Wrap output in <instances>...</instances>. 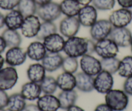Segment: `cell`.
Segmentation results:
<instances>
[{"instance_id": "obj_1", "label": "cell", "mask_w": 132, "mask_h": 111, "mask_svg": "<svg viewBox=\"0 0 132 111\" xmlns=\"http://www.w3.org/2000/svg\"><path fill=\"white\" fill-rule=\"evenodd\" d=\"M95 41L84 37L68 38L65 42L63 51L67 56L79 58L87 54L95 53Z\"/></svg>"}, {"instance_id": "obj_2", "label": "cell", "mask_w": 132, "mask_h": 111, "mask_svg": "<svg viewBox=\"0 0 132 111\" xmlns=\"http://www.w3.org/2000/svg\"><path fill=\"white\" fill-rule=\"evenodd\" d=\"M105 103L113 111H124L129 104V97L123 90L111 89L105 95Z\"/></svg>"}, {"instance_id": "obj_3", "label": "cell", "mask_w": 132, "mask_h": 111, "mask_svg": "<svg viewBox=\"0 0 132 111\" xmlns=\"http://www.w3.org/2000/svg\"><path fill=\"white\" fill-rule=\"evenodd\" d=\"M119 51V47L110 38L95 42V53L101 58L115 57Z\"/></svg>"}, {"instance_id": "obj_4", "label": "cell", "mask_w": 132, "mask_h": 111, "mask_svg": "<svg viewBox=\"0 0 132 111\" xmlns=\"http://www.w3.org/2000/svg\"><path fill=\"white\" fill-rule=\"evenodd\" d=\"M36 14L43 21H54L60 17L61 12L60 4L51 2L42 6H38Z\"/></svg>"}, {"instance_id": "obj_5", "label": "cell", "mask_w": 132, "mask_h": 111, "mask_svg": "<svg viewBox=\"0 0 132 111\" xmlns=\"http://www.w3.org/2000/svg\"><path fill=\"white\" fill-rule=\"evenodd\" d=\"M113 27L108 20H97L90 27L89 33L91 39L93 41L96 42L109 38Z\"/></svg>"}, {"instance_id": "obj_6", "label": "cell", "mask_w": 132, "mask_h": 111, "mask_svg": "<svg viewBox=\"0 0 132 111\" xmlns=\"http://www.w3.org/2000/svg\"><path fill=\"white\" fill-rule=\"evenodd\" d=\"M114 79L113 75L102 70L94 77V90L100 94H106L113 89Z\"/></svg>"}, {"instance_id": "obj_7", "label": "cell", "mask_w": 132, "mask_h": 111, "mask_svg": "<svg viewBox=\"0 0 132 111\" xmlns=\"http://www.w3.org/2000/svg\"><path fill=\"white\" fill-rule=\"evenodd\" d=\"M18 74L15 67L7 66L0 70V89L11 90L17 83Z\"/></svg>"}, {"instance_id": "obj_8", "label": "cell", "mask_w": 132, "mask_h": 111, "mask_svg": "<svg viewBox=\"0 0 132 111\" xmlns=\"http://www.w3.org/2000/svg\"><path fill=\"white\" fill-rule=\"evenodd\" d=\"M80 58V66L82 72L95 77L102 71L101 60L96 58L93 55H85Z\"/></svg>"}, {"instance_id": "obj_9", "label": "cell", "mask_w": 132, "mask_h": 111, "mask_svg": "<svg viewBox=\"0 0 132 111\" xmlns=\"http://www.w3.org/2000/svg\"><path fill=\"white\" fill-rule=\"evenodd\" d=\"M80 24L77 16H65L59 24V31L63 37L67 39L77 36L80 28Z\"/></svg>"}, {"instance_id": "obj_10", "label": "cell", "mask_w": 132, "mask_h": 111, "mask_svg": "<svg viewBox=\"0 0 132 111\" xmlns=\"http://www.w3.org/2000/svg\"><path fill=\"white\" fill-rule=\"evenodd\" d=\"M108 20L113 27H127L132 21V13L128 9H119L110 14Z\"/></svg>"}, {"instance_id": "obj_11", "label": "cell", "mask_w": 132, "mask_h": 111, "mask_svg": "<svg viewBox=\"0 0 132 111\" xmlns=\"http://www.w3.org/2000/svg\"><path fill=\"white\" fill-rule=\"evenodd\" d=\"M41 22L37 15H31L24 18L21 27V34L27 39L36 37L40 30Z\"/></svg>"}, {"instance_id": "obj_12", "label": "cell", "mask_w": 132, "mask_h": 111, "mask_svg": "<svg viewBox=\"0 0 132 111\" xmlns=\"http://www.w3.org/2000/svg\"><path fill=\"white\" fill-rule=\"evenodd\" d=\"M109 38L119 48H127L130 46L132 33L127 27H113Z\"/></svg>"}, {"instance_id": "obj_13", "label": "cell", "mask_w": 132, "mask_h": 111, "mask_svg": "<svg viewBox=\"0 0 132 111\" xmlns=\"http://www.w3.org/2000/svg\"><path fill=\"white\" fill-rule=\"evenodd\" d=\"M26 50L20 46L10 48L5 53V61L9 66L16 67L22 65L26 61Z\"/></svg>"}, {"instance_id": "obj_14", "label": "cell", "mask_w": 132, "mask_h": 111, "mask_svg": "<svg viewBox=\"0 0 132 111\" xmlns=\"http://www.w3.org/2000/svg\"><path fill=\"white\" fill-rule=\"evenodd\" d=\"M77 18L82 26L91 27L97 21V10L91 5L82 6L77 15Z\"/></svg>"}, {"instance_id": "obj_15", "label": "cell", "mask_w": 132, "mask_h": 111, "mask_svg": "<svg viewBox=\"0 0 132 111\" xmlns=\"http://www.w3.org/2000/svg\"><path fill=\"white\" fill-rule=\"evenodd\" d=\"M65 40L64 37L58 33H54L46 37L43 40V44L48 53H60L64 47Z\"/></svg>"}, {"instance_id": "obj_16", "label": "cell", "mask_w": 132, "mask_h": 111, "mask_svg": "<svg viewBox=\"0 0 132 111\" xmlns=\"http://www.w3.org/2000/svg\"><path fill=\"white\" fill-rule=\"evenodd\" d=\"M26 53L27 57L30 60L39 62L42 61L47 51L43 42L38 40L30 43L27 48Z\"/></svg>"}, {"instance_id": "obj_17", "label": "cell", "mask_w": 132, "mask_h": 111, "mask_svg": "<svg viewBox=\"0 0 132 111\" xmlns=\"http://www.w3.org/2000/svg\"><path fill=\"white\" fill-rule=\"evenodd\" d=\"M63 59V56L60 53L47 52L41 62L46 71L54 72L62 67Z\"/></svg>"}, {"instance_id": "obj_18", "label": "cell", "mask_w": 132, "mask_h": 111, "mask_svg": "<svg viewBox=\"0 0 132 111\" xmlns=\"http://www.w3.org/2000/svg\"><path fill=\"white\" fill-rule=\"evenodd\" d=\"M36 105L41 111H58L60 108L57 97L53 94H44L37 99Z\"/></svg>"}, {"instance_id": "obj_19", "label": "cell", "mask_w": 132, "mask_h": 111, "mask_svg": "<svg viewBox=\"0 0 132 111\" xmlns=\"http://www.w3.org/2000/svg\"><path fill=\"white\" fill-rule=\"evenodd\" d=\"M42 90L40 84L36 83L29 81L22 85L21 89V95L26 100L35 101L37 100L42 94Z\"/></svg>"}, {"instance_id": "obj_20", "label": "cell", "mask_w": 132, "mask_h": 111, "mask_svg": "<svg viewBox=\"0 0 132 111\" xmlns=\"http://www.w3.org/2000/svg\"><path fill=\"white\" fill-rule=\"evenodd\" d=\"M24 16L18 9L9 11L5 16V24L7 29L18 30L21 29L24 20Z\"/></svg>"}, {"instance_id": "obj_21", "label": "cell", "mask_w": 132, "mask_h": 111, "mask_svg": "<svg viewBox=\"0 0 132 111\" xmlns=\"http://www.w3.org/2000/svg\"><path fill=\"white\" fill-rule=\"evenodd\" d=\"M76 88L82 92H91L94 90V77L85 73L78 72L75 75Z\"/></svg>"}, {"instance_id": "obj_22", "label": "cell", "mask_w": 132, "mask_h": 111, "mask_svg": "<svg viewBox=\"0 0 132 111\" xmlns=\"http://www.w3.org/2000/svg\"><path fill=\"white\" fill-rule=\"evenodd\" d=\"M27 76L29 81L40 84L46 76V70L42 64L36 62L29 65L27 70Z\"/></svg>"}, {"instance_id": "obj_23", "label": "cell", "mask_w": 132, "mask_h": 111, "mask_svg": "<svg viewBox=\"0 0 132 111\" xmlns=\"http://www.w3.org/2000/svg\"><path fill=\"white\" fill-rule=\"evenodd\" d=\"M58 88L62 91L75 90L76 88L75 75L71 73L63 71L56 79Z\"/></svg>"}, {"instance_id": "obj_24", "label": "cell", "mask_w": 132, "mask_h": 111, "mask_svg": "<svg viewBox=\"0 0 132 111\" xmlns=\"http://www.w3.org/2000/svg\"><path fill=\"white\" fill-rule=\"evenodd\" d=\"M57 98L59 101L61 109L67 110L75 105L78 99V94L75 90L61 91Z\"/></svg>"}, {"instance_id": "obj_25", "label": "cell", "mask_w": 132, "mask_h": 111, "mask_svg": "<svg viewBox=\"0 0 132 111\" xmlns=\"http://www.w3.org/2000/svg\"><path fill=\"white\" fill-rule=\"evenodd\" d=\"M81 7L76 0H62L60 3L62 14L68 17L77 16Z\"/></svg>"}, {"instance_id": "obj_26", "label": "cell", "mask_w": 132, "mask_h": 111, "mask_svg": "<svg viewBox=\"0 0 132 111\" xmlns=\"http://www.w3.org/2000/svg\"><path fill=\"white\" fill-rule=\"evenodd\" d=\"M26 106V99L21 93H14L9 96L7 105L8 111H24Z\"/></svg>"}, {"instance_id": "obj_27", "label": "cell", "mask_w": 132, "mask_h": 111, "mask_svg": "<svg viewBox=\"0 0 132 111\" xmlns=\"http://www.w3.org/2000/svg\"><path fill=\"white\" fill-rule=\"evenodd\" d=\"M2 36L5 42L7 47L9 48L20 46L22 42V38L18 30H12L7 28L3 31Z\"/></svg>"}, {"instance_id": "obj_28", "label": "cell", "mask_w": 132, "mask_h": 111, "mask_svg": "<svg viewBox=\"0 0 132 111\" xmlns=\"http://www.w3.org/2000/svg\"><path fill=\"white\" fill-rule=\"evenodd\" d=\"M37 5L35 0H20L17 9L21 12L24 17L36 14Z\"/></svg>"}, {"instance_id": "obj_29", "label": "cell", "mask_w": 132, "mask_h": 111, "mask_svg": "<svg viewBox=\"0 0 132 111\" xmlns=\"http://www.w3.org/2000/svg\"><path fill=\"white\" fill-rule=\"evenodd\" d=\"M117 73L124 78L132 76V55H127L120 60Z\"/></svg>"}, {"instance_id": "obj_30", "label": "cell", "mask_w": 132, "mask_h": 111, "mask_svg": "<svg viewBox=\"0 0 132 111\" xmlns=\"http://www.w3.org/2000/svg\"><path fill=\"white\" fill-rule=\"evenodd\" d=\"M56 33H57V26L53 21H43L41 23L40 30L36 38L38 40L41 41Z\"/></svg>"}, {"instance_id": "obj_31", "label": "cell", "mask_w": 132, "mask_h": 111, "mask_svg": "<svg viewBox=\"0 0 132 111\" xmlns=\"http://www.w3.org/2000/svg\"><path fill=\"white\" fill-rule=\"evenodd\" d=\"M40 86L44 94H53L58 88L56 80L52 76H45L40 83Z\"/></svg>"}, {"instance_id": "obj_32", "label": "cell", "mask_w": 132, "mask_h": 111, "mask_svg": "<svg viewBox=\"0 0 132 111\" xmlns=\"http://www.w3.org/2000/svg\"><path fill=\"white\" fill-rule=\"evenodd\" d=\"M101 63L102 70L106 71L113 75V74L117 73L120 60L117 58V57L107 58H101Z\"/></svg>"}, {"instance_id": "obj_33", "label": "cell", "mask_w": 132, "mask_h": 111, "mask_svg": "<svg viewBox=\"0 0 132 111\" xmlns=\"http://www.w3.org/2000/svg\"><path fill=\"white\" fill-rule=\"evenodd\" d=\"M78 65H79V63L77 58L67 56L65 57H63L61 68L63 71L75 73L78 70Z\"/></svg>"}, {"instance_id": "obj_34", "label": "cell", "mask_w": 132, "mask_h": 111, "mask_svg": "<svg viewBox=\"0 0 132 111\" xmlns=\"http://www.w3.org/2000/svg\"><path fill=\"white\" fill-rule=\"evenodd\" d=\"M115 0H93L92 5L98 11H110L115 7Z\"/></svg>"}, {"instance_id": "obj_35", "label": "cell", "mask_w": 132, "mask_h": 111, "mask_svg": "<svg viewBox=\"0 0 132 111\" xmlns=\"http://www.w3.org/2000/svg\"><path fill=\"white\" fill-rule=\"evenodd\" d=\"M20 0H0V9L5 11H11L17 8Z\"/></svg>"}, {"instance_id": "obj_36", "label": "cell", "mask_w": 132, "mask_h": 111, "mask_svg": "<svg viewBox=\"0 0 132 111\" xmlns=\"http://www.w3.org/2000/svg\"><path fill=\"white\" fill-rule=\"evenodd\" d=\"M123 91L128 96H132V76L126 78L123 83Z\"/></svg>"}, {"instance_id": "obj_37", "label": "cell", "mask_w": 132, "mask_h": 111, "mask_svg": "<svg viewBox=\"0 0 132 111\" xmlns=\"http://www.w3.org/2000/svg\"><path fill=\"white\" fill-rule=\"evenodd\" d=\"M8 99L9 95L6 91L0 89V108H5L7 107Z\"/></svg>"}, {"instance_id": "obj_38", "label": "cell", "mask_w": 132, "mask_h": 111, "mask_svg": "<svg viewBox=\"0 0 132 111\" xmlns=\"http://www.w3.org/2000/svg\"><path fill=\"white\" fill-rule=\"evenodd\" d=\"M121 8L129 9L132 7V0H116Z\"/></svg>"}, {"instance_id": "obj_39", "label": "cell", "mask_w": 132, "mask_h": 111, "mask_svg": "<svg viewBox=\"0 0 132 111\" xmlns=\"http://www.w3.org/2000/svg\"><path fill=\"white\" fill-rule=\"evenodd\" d=\"M94 111H113L106 103H101L95 107Z\"/></svg>"}, {"instance_id": "obj_40", "label": "cell", "mask_w": 132, "mask_h": 111, "mask_svg": "<svg viewBox=\"0 0 132 111\" xmlns=\"http://www.w3.org/2000/svg\"><path fill=\"white\" fill-rule=\"evenodd\" d=\"M24 111H41V110L39 108L36 104L31 103V104L27 105Z\"/></svg>"}, {"instance_id": "obj_41", "label": "cell", "mask_w": 132, "mask_h": 111, "mask_svg": "<svg viewBox=\"0 0 132 111\" xmlns=\"http://www.w3.org/2000/svg\"><path fill=\"white\" fill-rule=\"evenodd\" d=\"M6 48H7V45H6L5 42L2 36L0 35V54H2L5 51Z\"/></svg>"}, {"instance_id": "obj_42", "label": "cell", "mask_w": 132, "mask_h": 111, "mask_svg": "<svg viewBox=\"0 0 132 111\" xmlns=\"http://www.w3.org/2000/svg\"><path fill=\"white\" fill-rule=\"evenodd\" d=\"M67 111H85L82 107H79L78 105H74L71 106V107H69V108L66 110Z\"/></svg>"}, {"instance_id": "obj_43", "label": "cell", "mask_w": 132, "mask_h": 111, "mask_svg": "<svg viewBox=\"0 0 132 111\" xmlns=\"http://www.w3.org/2000/svg\"><path fill=\"white\" fill-rule=\"evenodd\" d=\"M35 2L37 6H42L52 2V0H35Z\"/></svg>"}, {"instance_id": "obj_44", "label": "cell", "mask_w": 132, "mask_h": 111, "mask_svg": "<svg viewBox=\"0 0 132 111\" xmlns=\"http://www.w3.org/2000/svg\"><path fill=\"white\" fill-rule=\"evenodd\" d=\"M81 6H86L87 5H90V3H92L93 0H76Z\"/></svg>"}, {"instance_id": "obj_45", "label": "cell", "mask_w": 132, "mask_h": 111, "mask_svg": "<svg viewBox=\"0 0 132 111\" xmlns=\"http://www.w3.org/2000/svg\"><path fill=\"white\" fill-rule=\"evenodd\" d=\"M5 25V16L0 12V29L4 27Z\"/></svg>"}, {"instance_id": "obj_46", "label": "cell", "mask_w": 132, "mask_h": 111, "mask_svg": "<svg viewBox=\"0 0 132 111\" xmlns=\"http://www.w3.org/2000/svg\"><path fill=\"white\" fill-rule=\"evenodd\" d=\"M5 62V58L2 55V54H0V70H2L3 68Z\"/></svg>"}, {"instance_id": "obj_47", "label": "cell", "mask_w": 132, "mask_h": 111, "mask_svg": "<svg viewBox=\"0 0 132 111\" xmlns=\"http://www.w3.org/2000/svg\"><path fill=\"white\" fill-rule=\"evenodd\" d=\"M130 48H131V53H132V40H131V44H130Z\"/></svg>"}, {"instance_id": "obj_48", "label": "cell", "mask_w": 132, "mask_h": 111, "mask_svg": "<svg viewBox=\"0 0 132 111\" xmlns=\"http://www.w3.org/2000/svg\"><path fill=\"white\" fill-rule=\"evenodd\" d=\"M0 111H8V110H6L4 109V108H0Z\"/></svg>"}, {"instance_id": "obj_49", "label": "cell", "mask_w": 132, "mask_h": 111, "mask_svg": "<svg viewBox=\"0 0 132 111\" xmlns=\"http://www.w3.org/2000/svg\"><path fill=\"white\" fill-rule=\"evenodd\" d=\"M129 11H131V13H132V7H131V8L130 9H129Z\"/></svg>"}]
</instances>
